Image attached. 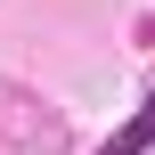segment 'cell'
I'll use <instances>...</instances> for the list:
<instances>
[{
    "mask_svg": "<svg viewBox=\"0 0 155 155\" xmlns=\"http://www.w3.org/2000/svg\"><path fill=\"white\" fill-rule=\"evenodd\" d=\"M147 147H155V90L139 98V114H131V123H123V131H114L98 155H147Z\"/></svg>",
    "mask_w": 155,
    "mask_h": 155,
    "instance_id": "cell-1",
    "label": "cell"
}]
</instances>
